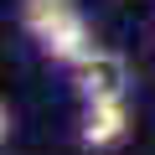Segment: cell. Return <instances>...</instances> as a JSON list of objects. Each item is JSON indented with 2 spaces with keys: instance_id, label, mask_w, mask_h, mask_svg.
<instances>
[{
  "instance_id": "obj_1",
  "label": "cell",
  "mask_w": 155,
  "mask_h": 155,
  "mask_svg": "<svg viewBox=\"0 0 155 155\" xmlns=\"http://www.w3.org/2000/svg\"><path fill=\"white\" fill-rule=\"evenodd\" d=\"M129 129H134L129 98H93L78 109V145L83 150H114L129 140Z\"/></svg>"
},
{
  "instance_id": "obj_2",
  "label": "cell",
  "mask_w": 155,
  "mask_h": 155,
  "mask_svg": "<svg viewBox=\"0 0 155 155\" xmlns=\"http://www.w3.org/2000/svg\"><path fill=\"white\" fill-rule=\"evenodd\" d=\"M72 93L78 104H93V98H129V62L109 47H98L88 62L72 67Z\"/></svg>"
},
{
  "instance_id": "obj_3",
  "label": "cell",
  "mask_w": 155,
  "mask_h": 155,
  "mask_svg": "<svg viewBox=\"0 0 155 155\" xmlns=\"http://www.w3.org/2000/svg\"><path fill=\"white\" fill-rule=\"evenodd\" d=\"M78 16V0H16V21H21V31L31 36V41H47L52 31H62V26H72Z\"/></svg>"
},
{
  "instance_id": "obj_4",
  "label": "cell",
  "mask_w": 155,
  "mask_h": 155,
  "mask_svg": "<svg viewBox=\"0 0 155 155\" xmlns=\"http://www.w3.org/2000/svg\"><path fill=\"white\" fill-rule=\"evenodd\" d=\"M41 47V57L47 62H57V67H78V62H88L93 52H98V36H93V26H88V16H78L72 26H62V31H52L47 41H36Z\"/></svg>"
}]
</instances>
